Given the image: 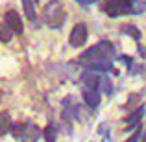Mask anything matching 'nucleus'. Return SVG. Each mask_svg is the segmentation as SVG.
<instances>
[{"label": "nucleus", "instance_id": "0eeeda50", "mask_svg": "<svg viewBox=\"0 0 146 142\" xmlns=\"http://www.w3.org/2000/svg\"><path fill=\"white\" fill-rule=\"evenodd\" d=\"M96 50H98L100 59H111L113 53H115V48H113V44H111L109 41H100L96 44Z\"/></svg>", "mask_w": 146, "mask_h": 142}, {"label": "nucleus", "instance_id": "f3484780", "mask_svg": "<svg viewBox=\"0 0 146 142\" xmlns=\"http://www.w3.org/2000/svg\"><path fill=\"white\" fill-rule=\"evenodd\" d=\"M144 11V2L143 0H131V9H129V13L137 15V13H143Z\"/></svg>", "mask_w": 146, "mask_h": 142}, {"label": "nucleus", "instance_id": "9d476101", "mask_svg": "<svg viewBox=\"0 0 146 142\" xmlns=\"http://www.w3.org/2000/svg\"><path fill=\"white\" fill-rule=\"evenodd\" d=\"M143 116H144V105H137L135 111H133L128 118V127H135V125L143 120Z\"/></svg>", "mask_w": 146, "mask_h": 142}, {"label": "nucleus", "instance_id": "2eb2a0df", "mask_svg": "<svg viewBox=\"0 0 146 142\" xmlns=\"http://www.w3.org/2000/svg\"><path fill=\"white\" fill-rule=\"evenodd\" d=\"M122 32H124L126 35H131L135 41H141V32L135 28V26H131V24H126V26H122Z\"/></svg>", "mask_w": 146, "mask_h": 142}, {"label": "nucleus", "instance_id": "dca6fc26", "mask_svg": "<svg viewBox=\"0 0 146 142\" xmlns=\"http://www.w3.org/2000/svg\"><path fill=\"white\" fill-rule=\"evenodd\" d=\"M11 35H13V32L6 24H0V43H9Z\"/></svg>", "mask_w": 146, "mask_h": 142}, {"label": "nucleus", "instance_id": "4468645a", "mask_svg": "<svg viewBox=\"0 0 146 142\" xmlns=\"http://www.w3.org/2000/svg\"><path fill=\"white\" fill-rule=\"evenodd\" d=\"M98 92H106V94H111V81L109 78L106 76H100V83H98Z\"/></svg>", "mask_w": 146, "mask_h": 142}, {"label": "nucleus", "instance_id": "ddd939ff", "mask_svg": "<svg viewBox=\"0 0 146 142\" xmlns=\"http://www.w3.org/2000/svg\"><path fill=\"white\" fill-rule=\"evenodd\" d=\"M43 137H44V142H56L57 139V129L54 124H48L46 127L43 129Z\"/></svg>", "mask_w": 146, "mask_h": 142}, {"label": "nucleus", "instance_id": "20e7f679", "mask_svg": "<svg viewBox=\"0 0 146 142\" xmlns=\"http://www.w3.org/2000/svg\"><path fill=\"white\" fill-rule=\"evenodd\" d=\"M39 137H41V129L37 127L33 122H26V124H22L21 142H37Z\"/></svg>", "mask_w": 146, "mask_h": 142}, {"label": "nucleus", "instance_id": "6ab92c4d", "mask_svg": "<svg viewBox=\"0 0 146 142\" xmlns=\"http://www.w3.org/2000/svg\"><path fill=\"white\" fill-rule=\"evenodd\" d=\"M139 137H143V135H141V131H135V133H133V135L129 137V139L126 140V142H137V140H139Z\"/></svg>", "mask_w": 146, "mask_h": 142}, {"label": "nucleus", "instance_id": "f03ea898", "mask_svg": "<svg viewBox=\"0 0 146 142\" xmlns=\"http://www.w3.org/2000/svg\"><path fill=\"white\" fill-rule=\"evenodd\" d=\"M129 9H131V0H107V4L104 6V11L109 17H118V15L129 13Z\"/></svg>", "mask_w": 146, "mask_h": 142}, {"label": "nucleus", "instance_id": "aec40b11", "mask_svg": "<svg viewBox=\"0 0 146 142\" xmlns=\"http://www.w3.org/2000/svg\"><path fill=\"white\" fill-rule=\"evenodd\" d=\"M122 61H124L128 67H131V65H133V59H131V57H128V55H122Z\"/></svg>", "mask_w": 146, "mask_h": 142}, {"label": "nucleus", "instance_id": "423d86ee", "mask_svg": "<svg viewBox=\"0 0 146 142\" xmlns=\"http://www.w3.org/2000/svg\"><path fill=\"white\" fill-rule=\"evenodd\" d=\"M83 100H85L87 107L96 109V107L100 105V92L96 89H87V90H83Z\"/></svg>", "mask_w": 146, "mask_h": 142}, {"label": "nucleus", "instance_id": "1a4fd4ad", "mask_svg": "<svg viewBox=\"0 0 146 142\" xmlns=\"http://www.w3.org/2000/svg\"><path fill=\"white\" fill-rule=\"evenodd\" d=\"M87 67H89L91 70H96V72H109V70H113L111 59H100V61H94V63H89Z\"/></svg>", "mask_w": 146, "mask_h": 142}, {"label": "nucleus", "instance_id": "a211bd4d", "mask_svg": "<svg viewBox=\"0 0 146 142\" xmlns=\"http://www.w3.org/2000/svg\"><path fill=\"white\" fill-rule=\"evenodd\" d=\"M78 4H82V6H91V4H98L102 2V0H76Z\"/></svg>", "mask_w": 146, "mask_h": 142}, {"label": "nucleus", "instance_id": "39448f33", "mask_svg": "<svg viewBox=\"0 0 146 142\" xmlns=\"http://www.w3.org/2000/svg\"><path fill=\"white\" fill-rule=\"evenodd\" d=\"M6 26L11 30L13 33H17V35H21L22 32H24V26H22V18L19 17V13L15 9H9L6 13Z\"/></svg>", "mask_w": 146, "mask_h": 142}, {"label": "nucleus", "instance_id": "9b49d317", "mask_svg": "<svg viewBox=\"0 0 146 142\" xmlns=\"http://www.w3.org/2000/svg\"><path fill=\"white\" fill-rule=\"evenodd\" d=\"M22 2V9H24V15L30 22H35L37 13H35V6H33V0H21Z\"/></svg>", "mask_w": 146, "mask_h": 142}, {"label": "nucleus", "instance_id": "6e6552de", "mask_svg": "<svg viewBox=\"0 0 146 142\" xmlns=\"http://www.w3.org/2000/svg\"><path fill=\"white\" fill-rule=\"evenodd\" d=\"M82 81H83V85H85L87 89H98L100 74H94V72H83Z\"/></svg>", "mask_w": 146, "mask_h": 142}, {"label": "nucleus", "instance_id": "f257e3e1", "mask_svg": "<svg viewBox=\"0 0 146 142\" xmlns=\"http://www.w3.org/2000/svg\"><path fill=\"white\" fill-rule=\"evenodd\" d=\"M43 17H44V22H46L50 28H59V26H63V22H65L63 4H61L59 0H50L43 9Z\"/></svg>", "mask_w": 146, "mask_h": 142}, {"label": "nucleus", "instance_id": "4be33fe9", "mask_svg": "<svg viewBox=\"0 0 146 142\" xmlns=\"http://www.w3.org/2000/svg\"><path fill=\"white\" fill-rule=\"evenodd\" d=\"M141 142H146V131H144V135H143V140Z\"/></svg>", "mask_w": 146, "mask_h": 142}, {"label": "nucleus", "instance_id": "7ed1b4c3", "mask_svg": "<svg viewBox=\"0 0 146 142\" xmlns=\"http://www.w3.org/2000/svg\"><path fill=\"white\" fill-rule=\"evenodd\" d=\"M87 41V26L83 22H78L74 24V28L70 30V35H68V44L72 48H80L83 46Z\"/></svg>", "mask_w": 146, "mask_h": 142}, {"label": "nucleus", "instance_id": "f8f14e48", "mask_svg": "<svg viewBox=\"0 0 146 142\" xmlns=\"http://www.w3.org/2000/svg\"><path fill=\"white\" fill-rule=\"evenodd\" d=\"M9 127H11L9 113H0V137L7 135V133H9Z\"/></svg>", "mask_w": 146, "mask_h": 142}, {"label": "nucleus", "instance_id": "412c9836", "mask_svg": "<svg viewBox=\"0 0 146 142\" xmlns=\"http://www.w3.org/2000/svg\"><path fill=\"white\" fill-rule=\"evenodd\" d=\"M137 48H139V55H141V57H146V48H144V46H141V44H139Z\"/></svg>", "mask_w": 146, "mask_h": 142}]
</instances>
